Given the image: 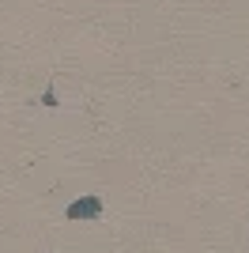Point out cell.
<instances>
[{"mask_svg":"<svg viewBox=\"0 0 249 253\" xmlns=\"http://www.w3.org/2000/svg\"><path fill=\"white\" fill-rule=\"evenodd\" d=\"M68 219H98L102 215V197H80V201H72L68 204V211H64Z\"/></svg>","mask_w":249,"mask_h":253,"instance_id":"1","label":"cell"},{"mask_svg":"<svg viewBox=\"0 0 249 253\" xmlns=\"http://www.w3.org/2000/svg\"><path fill=\"white\" fill-rule=\"evenodd\" d=\"M42 106H49V110H53V106H57V91H53V87H49V91H45V95H42Z\"/></svg>","mask_w":249,"mask_h":253,"instance_id":"2","label":"cell"}]
</instances>
